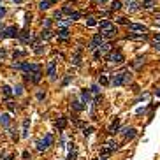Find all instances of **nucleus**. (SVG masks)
Listing matches in <instances>:
<instances>
[{
  "instance_id": "ea45409f",
  "label": "nucleus",
  "mask_w": 160,
  "mask_h": 160,
  "mask_svg": "<svg viewBox=\"0 0 160 160\" xmlns=\"http://www.w3.org/2000/svg\"><path fill=\"white\" fill-rule=\"evenodd\" d=\"M7 107H9V111H14V109H16L14 102H11V100H7Z\"/></svg>"
},
{
  "instance_id": "58836bf2",
  "label": "nucleus",
  "mask_w": 160,
  "mask_h": 160,
  "mask_svg": "<svg viewBox=\"0 0 160 160\" xmlns=\"http://www.w3.org/2000/svg\"><path fill=\"white\" fill-rule=\"evenodd\" d=\"M51 23H53L51 19H46V21L42 23V25H44V28H46V30H50V28H51Z\"/></svg>"
},
{
  "instance_id": "f704fd0d",
  "label": "nucleus",
  "mask_w": 160,
  "mask_h": 160,
  "mask_svg": "<svg viewBox=\"0 0 160 160\" xmlns=\"http://www.w3.org/2000/svg\"><path fill=\"white\" fill-rule=\"evenodd\" d=\"M116 21H118V23H120V25H130V23H128V19H127V18H118V19H116Z\"/></svg>"
},
{
  "instance_id": "473e14b6",
  "label": "nucleus",
  "mask_w": 160,
  "mask_h": 160,
  "mask_svg": "<svg viewBox=\"0 0 160 160\" xmlns=\"http://www.w3.org/2000/svg\"><path fill=\"white\" fill-rule=\"evenodd\" d=\"M79 18H81V12H72L71 16H69V19H71V21H76Z\"/></svg>"
},
{
  "instance_id": "dca6fc26",
  "label": "nucleus",
  "mask_w": 160,
  "mask_h": 160,
  "mask_svg": "<svg viewBox=\"0 0 160 160\" xmlns=\"http://www.w3.org/2000/svg\"><path fill=\"white\" fill-rule=\"evenodd\" d=\"M0 123L7 128L9 125H11V116H9V115H2V116H0Z\"/></svg>"
},
{
  "instance_id": "b1692460",
  "label": "nucleus",
  "mask_w": 160,
  "mask_h": 160,
  "mask_svg": "<svg viewBox=\"0 0 160 160\" xmlns=\"http://www.w3.org/2000/svg\"><path fill=\"white\" fill-rule=\"evenodd\" d=\"M28 125H30V118L23 122V137H28Z\"/></svg>"
},
{
  "instance_id": "bb28decb",
  "label": "nucleus",
  "mask_w": 160,
  "mask_h": 160,
  "mask_svg": "<svg viewBox=\"0 0 160 160\" xmlns=\"http://www.w3.org/2000/svg\"><path fill=\"white\" fill-rule=\"evenodd\" d=\"M81 100H83L84 104H88L90 102V92L88 90H83V92H81Z\"/></svg>"
},
{
  "instance_id": "c756f323",
  "label": "nucleus",
  "mask_w": 160,
  "mask_h": 160,
  "mask_svg": "<svg viewBox=\"0 0 160 160\" xmlns=\"http://www.w3.org/2000/svg\"><path fill=\"white\" fill-rule=\"evenodd\" d=\"M79 55H81V48H77L76 55H74V58H72V63H74V65H79Z\"/></svg>"
},
{
  "instance_id": "f8f14e48",
  "label": "nucleus",
  "mask_w": 160,
  "mask_h": 160,
  "mask_svg": "<svg viewBox=\"0 0 160 160\" xmlns=\"http://www.w3.org/2000/svg\"><path fill=\"white\" fill-rule=\"evenodd\" d=\"M127 39L128 41H146L148 35L146 33H127Z\"/></svg>"
},
{
  "instance_id": "a878e982",
  "label": "nucleus",
  "mask_w": 160,
  "mask_h": 160,
  "mask_svg": "<svg viewBox=\"0 0 160 160\" xmlns=\"http://www.w3.org/2000/svg\"><path fill=\"white\" fill-rule=\"evenodd\" d=\"M53 37V32L51 30H42V33H41V39L42 41H48V39H51Z\"/></svg>"
},
{
  "instance_id": "9b49d317",
  "label": "nucleus",
  "mask_w": 160,
  "mask_h": 160,
  "mask_svg": "<svg viewBox=\"0 0 160 160\" xmlns=\"http://www.w3.org/2000/svg\"><path fill=\"white\" fill-rule=\"evenodd\" d=\"M42 77V72H32V74H27V81H32V83H39Z\"/></svg>"
},
{
  "instance_id": "aec40b11",
  "label": "nucleus",
  "mask_w": 160,
  "mask_h": 160,
  "mask_svg": "<svg viewBox=\"0 0 160 160\" xmlns=\"http://www.w3.org/2000/svg\"><path fill=\"white\" fill-rule=\"evenodd\" d=\"M2 93H4V97H6V99H9V97L14 93V90H11L7 84H4V86H2Z\"/></svg>"
},
{
  "instance_id": "4be33fe9",
  "label": "nucleus",
  "mask_w": 160,
  "mask_h": 160,
  "mask_svg": "<svg viewBox=\"0 0 160 160\" xmlns=\"http://www.w3.org/2000/svg\"><path fill=\"white\" fill-rule=\"evenodd\" d=\"M55 125L60 128V130H63V128H65V125H67V120H65V118H58V120L55 122Z\"/></svg>"
},
{
  "instance_id": "4468645a",
  "label": "nucleus",
  "mask_w": 160,
  "mask_h": 160,
  "mask_svg": "<svg viewBox=\"0 0 160 160\" xmlns=\"http://www.w3.org/2000/svg\"><path fill=\"white\" fill-rule=\"evenodd\" d=\"M19 39H21L23 42H33V37H32V33L28 32V30H25V32L19 35Z\"/></svg>"
},
{
  "instance_id": "4c0bfd02",
  "label": "nucleus",
  "mask_w": 160,
  "mask_h": 160,
  "mask_svg": "<svg viewBox=\"0 0 160 160\" xmlns=\"http://www.w3.org/2000/svg\"><path fill=\"white\" fill-rule=\"evenodd\" d=\"M92 132H93V127H88V128H84V136H86V137H88V136H92Z\"/></svg>"
},
{
  "instance_id": "a18cd8bd",
  "label": "nucleus",
  "mask_w": 160,
  "mask_h": 160,
  "mask_svg": "<svg viewBox=\"0 0 160 160\" xmlns=\"http://www.w3.org/2000/svg\"><path fill=\"white\" fill-rule=\"evenodd\" d=\"M155 25H158V27H160V16H157V19H155Z\"/></svg>"
},
{
  "instance_id": "f03ea898",
  "label": "nucleus",
  "mask_w": 160,
  "mask_h": 160,
  "mask_svg": "<svg viewBox=\"0 0 160 160\" xmlns=\"http://www.w3.org/2000/svg\"><path fill=\"white\" fill-rule=\"evenodd\" d=\"M116 32L118 30H116V27L111 21H107V19L100 21V33H104V37H115Z\"/></svg>"
},
{
  "instance_id": "412c9836",
  "label": "nucleus",
  "mask_w": 160,
  "mask_h": 160,
  "mask_svg": "<svg viewBox=\"0 0 160 160\" xmlns=\"http://www.w3.org/2000/svg\"><path fill=\"white\" fill-rule=\"evenodd\" d=\"M111 11H120L122 9V2H118V0H113L111 2V6H109Z\"/></svg>"
},
{
  "instance_id": "423d86ee",
  "label": "nucleus",
  "mask_w": 160,
  "mask_h": 160,
  "mask_svg": "<svg viewBox=\"0 0 160 160\" xmlns=\"http://www.w3.org/2000/svg\"><path fill=\"white\" fill-rule=\"evenodd\" d=\"M51 141H53V136H51V134H46L44 139H39V141H37V149H39V151L48 149V148H50V144H51Z\"/></svg>"
},
{
  "instance_id": "393cba45",
  "label": "nucleus",
  "mask_w": 160,
  "mask_h": 160,
  "mask_svg": "<svg viewBox=\"0 0 160 160\" xmlns=\"http://www.w3.org/2000/svg\"><path fill=\"white\" fill-rule=\"evenodd\" d=\"M50 7H51V2H50V0H41V4H39V9L46 11V9H50Z\"/></svg>"
},
{
  "instance_id": "72a5a7b5",
  "label": "nucleus",
  "mask_w": 160,
  "mask_h": 160,
  "mask_svg": "<svg viewBox=\"0 0 160 160\" xmlns=\"http://www.w3.org/2000/svg\"><path fill=\"white\" fill-rule=\"evenodd\" d=\"M95 25H97V19H95V18H88V19H86V27H95Z\"/></svg>"
},
{
  "instance_id": "6e6552de",
  "label": "nucleus",
  "mask_w": 160,
  "mask_h": 160,
  "mask_svg": "<svg viewBox=\"0 0 160 160\" xmlns=\"http://www.w3.org/2000/svg\"><path fill=\"white\" fill-rule=\"evenodd\" d=\"M19 69L25 71L27 74H32V72H39V71H41V67H39L37 63H28V62H23L21 65H19Z\"/></svg>"
},
{
  "instance_id": "0eeeda50",
  "label": "nucleus",
  "mask_w": 160,
  "mask_h": 160,
  "mask_svg": "<svg viewBox=\"0 0 160 160\" xmlns=\"http://www.w3.org/2000/svg\"><path fill=\"white\" fill-rule=\"evenodd\" d=\"M102 44H104V33H95L93 39H92V42H90V50L95 51L97 48H100Z\"/></svg>"
},
{
  "instance_id": "6ab92c4d",
  "label": "nucleus",
  "mask_w": 160,
  "mask_h": 160,
  "mask_svg": "<svg viewBox=\"0 0 160 160\" xmlns=\"http://www.w3.org/2000/svg\"><path fill=\"white\" fill-rule=\"evenodd\" d=\"M111 51H113V46L111 44H102L99 48V53L100 55H104V53H111Z\"/></svg>"
},
{
  "instance_id": "f3484780",
  "label": "nucleus",
  "mask_w": 160,
  "mask_h": 160,
  "mask_svg": "<svg viewBox=\"0 0 160 160\" xmlns=\"http://www.w3.org/2000/svg\"><path fill=\"white\" fill-rule=\"evenodd\" d=\"M123 132H125V139H127V141H130V139H134L136 137V130H134V128H130V130H127V128H123Z\"/></svg>"
},
{
  "instance_id": "39448f33",
  "label": "nucleus",
  "mask_w": 160,
  "mask_h": 160,
  "mask_svg": "<svg viewBox=\"0 0 160 160\" xmlns=\"http://www.w3.org/2000/svg\"><path fill=\"white\" fill-rule=\"evenodd\" d=\"M12 37H18L16 27H7L4 30H0V39H12Z\"/></svg>"
},
{
  "instance_id": "2eb2a0df",
  "label": "nucleus",
  "mask_w": 160,
  "mask_h": 160,
  "mask_svg": "<svg viewBox=\"0 0 160 160\" xmlns=\"http://www.w3.org/2000/svg\"><path fill=\"white\" fill-rule=\"evenodd\" d=\"M107 130H109V134H116V132H118V130H120V120H115V122L109 125Z\"/></svg>"
},
{
  "instance_id": "49530a36",
  "label": "nucleus",
  "mask_w": 160,
  "mask_h": 160,
  "mask_svg": "<svg viewBox=\"0 0 160 160\" xmlns=\"http://www.w3.org/2000/svg\"><path fill=\"white\" fill-rule=\"evenodd\" d=\"M0 56H6V50H0Z\"/></svg>"
},
{
  "instance_id": "37998d69",
  "label": "nucleus",
  "mask_w": 160,
  "mask_h": 160,
  "mask_svg": "<svg viewBox=\"0 0 160 160\" xmlns=\"http://www.w3.org/2000/svg\"><path fill=\"white\" fill-rule=\"evenodd\" d=\"M4 14H6V7H0V18L4 16Z\"/></svg>"
},
{
  "instance_id": "e433bc0d",
  "label": "nucleus",
  "mask_w": 160,
  "mask_h": 160,
  "mask_svg": "<svg viewBox=\"0 0 160 160\" xmlns=\"http://www.w3.org/2000/svg\"><path fill=\"white\" fill-rule=\"evenodd\" d=\"M23 93V86L21 84H18L16 88H14V95H21Z\"/></svg>"
},
{
  "instance_id": "a19ab883",
  "label": "nucleus",
  "mask_w": 160,
  "mask_h": 160,
  "mask_svg": "<svg viewBox=\"0 0 160 160\" xmlns=\"http://www.w3.org/2000/svg\"><path fill=\"white\" fill-rule=\"evenodd\" d=\"M153 48H155L157 51H160V41H155V42H153Z\"/></svg>"
},
{
  "instance_id": "1a4fd4ad",
  "label": "nucleus",
  "mask_w": 160,
  "mask_h": 160,
  "mask_svg": "<svg viewBox=\"0 0 160 160\" xmlns=\"http://www.w3.org/2000/svg\"><path fill=\"white\" fill-rule=\"evenodd\" d=\"M128 28H130V32H141V33L148 32V27H146V25H141V23H130Z\"/></svg>"
},
{
  "instance_id": "8fccbe9b",
  "label": "nucleus",
  "mask_w": 160,
  "mask_h": 160,
  "mask_svg": "<svg viewBox=\"0 0 160 160\" xmlns=\"http://www.w3.org/2000/svg\"><path fill=\"white\" fill-rule=\"evenodd\" d=\"M157 97H160V88H158V90H157Z\"/></svg>"
},
{
  "instance_id": "2f4dec72",
  "label": "nucleus",
  "mask_w": 160,
  "mask_h": 160,
  "mask_svg": "<svg viewBox=\"0 0 160 160\" xmlns=\"http://www.w3.org/2000/svg\"><path fill=\"white\" fill-rule=\"evenodd\" d=\"M153 6H155L153 0H144V2H143V7H144V9H153Z\"/></svg>"
},
{
  "instance_id": "09e8293b",
  "label": "nucleus",
  "mask_w": 160,
  "mask_h": 160,
  "mask_svg": "<svg viewBox=\"0 0 160 160\" xmlns=\"http://www.w3.org/2000/svg\"><path fill=\"white\" fill-rule=\"evenodd\" d=\"M97 2H99V4H106V2H107V0H97Z\"/></svg>"
},
{
  "instance_id": "9d476101",
  "label": "nucleus",
  "mask_w": 160,
  "mask_h": 160,
  "mask_svg": "<svg viewBox=\"0 0 160 160\" xmlns=\"http://www.w3.org/2000/svg\"><path fill=\"white\" fill-rule=\"evenodd\" d=\"M125 6H127V9L130 12H136V11H139V9H141V6H139L136 0H125Z\"/></svg>"
},
{
  "instance_id": "c85d7f7f",
  "label": "nucleus",
  "mask_w": 160,
  "mask_h": 160,
  "mask_svg": "<svg viewBox=\"0 0 160 160\" xmlns=\"http://www.w3.org/2000/svg\"><path fill=\"white\" fill-rule=\"evenodd\" d=\"M72 107H74L76 111H83V109H84L83 102H79V100H74V102H72Z\"/></svg>"
},
{
  "instance_id": "c9c22d12",
  "label": "nucleus",
  "mask_w": 160,
  "mask_h": 160,
  "mask_svg": "<svg viewBox=\"0 0 160 160\" xmlns=\"http://www.w3.org/2000/svg\"><path fill=\"white\" fill-rule=\"evenodd\" d=\"M69 23H72L71 19H60V21H58V25H60V27H63V28H65L67 25H69Z\"/></svg>"
},
{
  "instance_id": "ddd939ff",
  "label": "nucleus",
  "mask_w": 160,
  "mask_h": 160,
  "mask_svg": "<svg viewBox=\"0 0 160 160\" xmlns=\"http://www.w3.org/2000/svg\"><path fill=\"white\" fill-rule=\"evenodd\" d=\"M55 67H56L55 62H50V63H48V76H50L51 79H55V77H56V71H55Z\"/></svg>"
},
{
  "instance_id": "cd10ccee",
  "label": "nucleus",
  "mask_w": 160,
  "mask_h": 160,
  "mask_svg": "<svg viewBox=\"0 0 160 160\" xmlns=\"http://www.w3.org/2000/svg\"><path fill=\"white\" fill-rule=\"evenodd\" d=\"M99 84H102V86H107V84H111V79L107 76H100L99 77Z\"/></svg>"
},
{
  "instance_id": "de8ad7c7",
  "label": "nucleus",
  "mask_w": 160,
  "mask_h": 160,
  "mask_svg": "<svg viewBox=\"0 0 160 160\" xmlns=\"http://www.w3.org/2000/svg\"><path fill=\"white\" fill-rule=\"evenodd\" d=\"M12 158H14V157H12V155H9V157H6L4 160H12Z\"/></svg>"
},
{
  "instance_id": "a211bd4d",
  "label": "nucleus",
  "mask_w": 160,
  "mask_h": 160,
  "mask_svg": "<svg viewBox=\"0 0 160 160\" xmlns=\"http://www.w3.org/2000/svg\"><path fill=\"white\" fill-rule=\"evenodd\" d=\"M58 39H60V41H67V39H69V30H67V28L58 30Z\"/></svg>"
},
{
  "instance_id": "f257e3e1",
  "label": "nucleus",
  "mask_w": 160,
  "mask_h": 160,
  "mask_svg": "<svg viewBox=\"0 0 160 160\" xmlns=\"http://www.w3.org/2000/svg\"><path fill=\"white\" fill-rule=\"evenodd\" d=\"M132 81V74L130 72H118V74H115V76L111 77V84H115V86H122V84L125 83H130Z\"/></svg>"
},
{
  "instance_id": "c03bdc74",
  "label": "nucleus",
  "mask_w": 160,
  "mask_h": 160,
  "mask_svg": "<svg viewBox=\"0 0 160 160\" xmlns=\"http://www.w3.org/2000/svg\"><path fill=\"white\" fill-rule=\"evenodd\" d=\"M144 111H146V107H139V109H137V115H143Z\"/></svg>"
},
{
  "instance_id": "79ce46f5",
  "label": "nucleus",
  "mask_w": 160,
  "mask_h": 160,
  "mask_svg": "<svg viewBox=\"0 0 160 160\" xmlns=\"http://www.w3.org/2000/svg\"><path fill=\"white\" fill-rule=\"evenodd\" d=\"M44 97H46V95L42 93V92H39V93H37V99H39V100H42V99H44Z\"/></svg>"
},
{
  "instance_id": "7c9ffc66",
  "label": "nucleus",
  "mask_w": 160,
  "mask_h": 160,
  "mask_svg": "<svg viewBox=\"0 0 160 160\" xmlns=\"http://www.w3.org/2000/svg\"><path fill=\"white\" fill-rule=\"evenodd\" d=\"M76 157H77V151H76V148L72 146V148L69 149V160H76Z\"/></svg>"
},
{
  "instance_id": "3c124183",
  "label": "nucleus",
  "mask_w": 160,
  "mask_h": 160,
  "mask_svg": "<svg viewBox=\"0 0 160 160\" xmlns=\"http://www.w3.org/2000/svg\"><path fill=\"white\" fill-rule=\"evenodd\" d=\"M100 160H106V158H100Z\"/></svg>"
},
{
  "instance_id": "5701e85b",
  "label": "nucleus",
  "mask_w": 160,
  "mask_h": 160,
  "mask_svg": "<svg viewBox=\"0 0 160 160\" xmlns=\"http://www.w3.org/2000/svg\"><path fill=\"white\" fill-rule=\"evenodd\" d=\"M90 90H92V93H93V97H95L93 100L100 99V97H99V93H100V86H99V84H93V86H92Z\"/></svg>"
},
{
  "instance_id": "7ed1b4c3",
  "label": "nucleus",
  "mask_w": 160,
  "mask_h": 160,
  "mask_svg": "<svg viewBox=\"0 0 160 160\" xmlns=\"http://www.w3.org/2000/svg\"><path fill=\"white\" fill-rule=\"evenodd\" d=\"M107 62L115 63V65H120V63L125 62V56H123V53L120 50H113L109 55H107Z\"/></svg>"
},
{
  "instance_id": "20e7f679",
  "label": "nucleus",
  "mask_w": 160,
  "mask_h": 160,
  "mask_svg": "<svg viewBox=\"0 0 160 160\" xmlns=\"http://www.w3.org/2000/svg\"><path fill=\"white\" fill-rule=\"evenodd\" d=\"M116 148H118V143L116 141H113V139H109V141H106V144L102 146V157H107L109 153H113V151H116Z\"/></svg>"
}]
</instances>
